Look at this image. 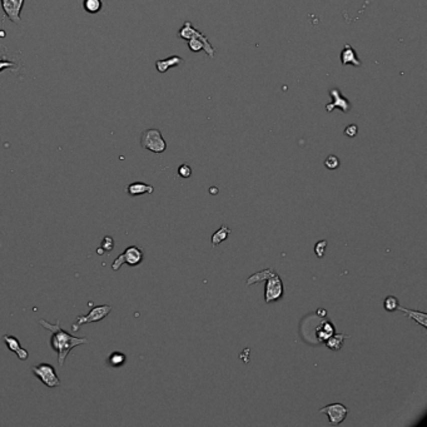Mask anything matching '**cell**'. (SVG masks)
I'll use <instances>...</instances> for the list:
<instances>
[{"mask_svg":"<svg viewBox=\"0 0 427 427\" xmlns=\"http://www.w3.org/2000/svg\"><path fill=\"white\" fill-rule=\"evenodd\" d=\"M39 323L44 327L46 329L52 332L51 338V346L54 351L58 353V363L59 366L63 367L66 363L67 356L69 352L77 346L81 344L89 343L88 338H81V337H74L67 331H64L61 327V321H57L56 324L51 323V322L46 321V319H41Z\"/></svg>","mask_w":427,"mask_h":427,"instance_id":"6da1fadb","label":"cell"},{"mask_svg":"<svg viewBox=\"0 0 427 427\" xmlns=\"http://www.w3.org/2000/svg\"><path fill=\"white\" fill-rule=\"evenodd\" d=\"M141 144L144 149L153 153H163L167 149L166 141L162 137L158 129H147L143 132L141 138Z\"/></svg>","mask_w":427,"mask_h":427,"instance_id":"7a4b0ae2","label":"cell"},{"mask_svg":"<svg viewBox=\"0 0 427 427\" xmlns=\"http://www.w3.org/2000/svg\"><path fill=\"white\" fill-rule=\"evenodd\" d=\"M143 258L144 253L139 247L129 246L123 253L119 254V256L114 259V262L112 263V269L117 272L124 263L129 264V266L132 267H136L143 262Z\"/></svg>","mask_w":427,"mask_h":427,"instance_id":"3957f363","label":"cell"},{"mask_svg":"<svg viewBox=\"0 0 427 427\" xmlns=\"http://www.w3.org/2000/svg\"><path fill=\"white\" fill-rule=\"evenodd\" d=\"M33 373L36 374L37 378L42 381V383L46 384L49 388H54V387L61 386L62 381L59 379L58 374H57L56 368L49 363H41L37 364L32 368Z\"/></svg>","mask_w":427,"mask_h":427,"instance_id":"277c9868","label":"cell"},{"mask_svg":"<svg viewBox=\"0 0 427 427\" xmlns=\"http://www.w3.org/2000/svg\"><path fill=\"white\" fill-rule=\"evenodd\" d=\"M112 312V306L109 304H102V306H96L91 309L88 314L86 316H79L77 321L73 324V331L77 332L79 327L87 323H94V322H99L102 319L106 318L109 313Z\"/></svg>","mask_w":427,"mask_h":427,"instance_id":"5b68a950","label":"cell"},{"mask_svg":"<svg viewBox=\"0 0 427 427\" xmlns=\"http://www.w3.org/2000/svg\"><path fill=\"white\" fill-rule=\"evenodd\" d=\"M284 293L283 289V282H282L281 277L274 272L272 276H269L266 279V288H264V301L266 303H271V302L278 301L282 298Z\"/></svg>","mask_w":427,"mask_h":427,"instance_id":"8992f818","label":"cell"},{"mask_svg":"<svg viewBox=\"0 0 427 427\" xmlns=\"http://www.w3.org/2000/svg\"><path fill=\"white\" fill-rule=\"evenodd\" d=\"M349 412V409L347 408L344 404L342 403H329L327 406L322 407L319 409V413H326L328 417L329 424L332 426H337V424L342 423L344 421V418L347 417V413Z\"/></svg>","mask_w":427,"mask_h":427,"instance_id":"52a82bcc","label":"cell"},{"mask_svg":"<svg viewBox=\"0 0 427 427\" xmlns=\"http://www.w3.org/2000/svg\"><path fill=\"white\" fill-rule=\"evenodd\" d=\"M0 3L4 14L9 21L16 24L21 23V12L23 9L24 0H0Z\"/></svg>","mask_w":427,"mask_h":427,"instance_id":"ba28073f","label":"cell"},{"mask_svg":"<svg viewBox=\"0 0 427 427\" xmlns=\"http://www.w3.org/2000/svg\"><path fill=\"white\" fill-rule=\"evenodd\" d=\"M334 332H336V329H334L333 323H332L331 321H328L326 317H323V318H321L319 323L317 324L314 334H316V338L318 343H324V341H326L327 338H329Z\"/></svg>","mask_w":427,"mask_h":427,"instance_id":"9c48e42d","label":"cell"},{"mask_svg":"<svg viewBox=\"0 0 427 427\" xmlns=\"http://www.w3.org/2000/svg\"><path fill=\"white\" fill-rule=\"evenodd\" d=\"M4 342H6L7 347H8L9 351L14 352V353H17V356H18L19 359H22V361H27L29 357V352L27 351L26 348H23L21 344V342H19V339L17 338L16 336H11V334H6V336L3 337Z\"/></svg>","mask_w":427,"mask_h":427,"instance_id":"30bf717a","label":"cell"},{"mask_svg":"<svg viewBox=\"0 0 427 427\" xmlns=\"http://www.w3.org/2000/svg\"><path fill=\"white\" fill-rule=\"evenodd\" d=\"M329 94H331V97L333 98V102H332V103H329V104H327V107H326L327 112H332L334 108L342 109V112H343V113H347V112L349 111L351 106H349L348 99L344 98L338 89H332L331 93Z\"/></svg>","mask_w":427,"mask_h":427,"instance_id":"8fae6325","label":"cell"},{"mask_svg":"<svg viewBox=\"0 0 427 427\" xmlns=\"http://www.w3.org/2000/svg\"><path fill=\"white\" fill-rule=\"evenodd\" d=\"M341 63L342 66H348V64H351V66L353 67H361V61H359L358 57L356 56L354 49L352 48L349 44H346V46L343 47V49H342Z\"/></svg>","mask_w":427,"mask_h":427,"instance_id":"7c38bea8","label":"cell"},{"mask_svg":"<svg viewBox=\"0 0 427 427\" xmlns=\"http://www.w3.org/2000/svg\"><path fill=\"white\" fill-rule=\"evenodd\" d=\"M127 192L131 197H138L142 194H152L154 192V188L151 184L143 183V182H134V183L129 184Z\"/></svg>","mask_w":427,"mask_h":427,"instance_id":"4fadbf2b","label":"cell"},{"mask_svg":"<svg viewBox=\"0 0 427 427\" xmlns=\"http://www.w3.org/2000/svg\"><path fill=\"white\" fill-rule=\"evenodd\" d=\"M397 309L401 311L403 314H406V317L411 318L412 321L421 324V327L427 328V313H424V312H419V311H413V309H407L404 308V307H399V306Z\"/></svg>","mask_w":427,"mask_h":427,"instance_id":"5bb4252c","label":"cell"},{"mask_svg":"<svg viewBox=\"0 0 427 427\" xmlns=\"http://www.w3.org/2000/svg\"><path fill=\"white\" fill-rule=\"evenodd\" d=\"M347 338H349V334L336 333V332H334L329 338H327L326 341H324V343H326V346L328 347L329 349H332V351H339V349L342 348V346H343L344 339Z\"/></svg>","mask_w":427,"mask_h":427,"instance_id":"9a60e30c","label":"cell"},{"mask_svg":"<svg viewBox=\"0 0 427 427\" xmlns=\"http://www.w3.org/2000/svg\"><path fill=\"white\" fill-rule=\"evenodd\" d=\"M181 64H183V59L181 57H171V58H167L164 61H157L156 68L159 73H166L169 68L178 67Z\"/></svg>","mask_w":427,"mask_h":427,"instance_id":"2e32d148","label":"cell"},{"mask_svg":"<svg viewBox=\"0 0 427 427\" xmlns=\"http://www.w3.org/2000/svg\"><path fill=\"white\" fill-rule=\"evenodd\" d=\"M231 228H228L227 226H221L218 231L214 232L212 234V247H217L222 243V242L227 241L231 234Z\"/></svg>","mask_w":427,"mask_h":427,"instance_id":"e0dca14e","label":"cell"},{"mask_svg":"<svg viewBox=\"0 0 427 427\" xmlns=\"http://www.w3.org/2000/svg\"><path fill=\"white\" fill-rule=\"evenodd\" d=\"M273 273H274V269L268 268V269H263V271L258 272V273L252 274V276L247 279V286H252V284L254 283H259V282L266 281V279L268 278L269 276H272Z\"/></svg>","mask_w":427,"mask_h":427,"instance_id":"ac0fdd59","label":"cell"},{"mask_svg":"<svg viewBox=\"0 0 427 427\" xmlns=\"http://www.w3.org/2000/svg\"><path fill=\"white\" fill-rule=\"evenodd\" d=\"M126 361H127V356L123 353V352H119V351L112 352L108 357L109 364H111L112 367H116V368L117 367L123 366V364L126 363Z\"/></svg>","mask_w":427,"mask_h":427,"instance_id":"d6986e66","label":"cell"},{"mask_svg":"<svg viewBox=\"0 0 427 427\" xmlns=\"http://www.w3.org/2000/svg\"><path fill=\"white\" fill-rule=\"evenodd\" d=\"M83 7L87 13L97 14L103 7V2L102 0H84Z\"/></svg>","mask_w":427,"mask_h":427,"instance_id":"ffe728a7","label":"cell"},{"mask_svg":"<svg viewBox=\"0 0 427 427\" xmlns=\"http://www.w3.org/2000/svg\"><path fill=\"white\" fill-rule=\"evenodd\" d=\"M399 306L398 299L394 296H387L383 301V308L387 312H394Z\"/></svg>","mask_w":427,"mask_h":427,"instance_id":"44dd1931","label":"cell"},{"mask_svg":"<svg viewBox=\"0 0 427 427\" xmlns=\"http://www.w3.org/2000/svg\"><path fill=\"white\" fill-rule=\"evenodd\" d=\"M324 167H326L327 169H329V171H334V169L338 168L339 167L338 157L333 156V154L327 157V158L324 159Z\"/></svg>","mask_w":427,"mask_h":427,"instance_id":"7402d4cb","label":"cell"},{"mask_svg":"<svg viewBox=\"0 0 427 427\" xmlns=\"http://www.w3.org/2000/svg\"><path fill=\"white\" fill-rule=\"evenodd\" d=\"M327 244H328V242H327L326 239L317 242V243L314 244V253L317 254L318 258H323L324 252H326V248H327Z\"/></svg>","mask_w":427,"mask_h":427,"instance_id":"603a6c76","label":"cell"},{"mask_svg":"<svg viewBox=\"0 0 427 427\" xmlns=\"http://www.w3.org/2000/svg\"><path fill=\"white\" fill-rule=\"evenodd\" d=\"M101 247H102V249H103V251L111 252L112 249L114 248L113 238H112V237H109V236L104 237L103 241H102V243H101Z\"/></svg>","mask_w":427,"mask_h":427,"instance_id":"cb8c5ba5","label":"cell"},{"mask_svg":"<svg viewBox=\"0 0 427 427\" xmlns=\"http://www.w3.org/2000/svg\"><path fill=\"white\" fill-rule=\"evenodd\" d=\"M178 174L182 178H189L192 176V168L188 164H182L178 168Z\"/></svg>","mask_w":427,"mask_h":427,"instance_id":"d4e9b609","label":"cell"},{"mask_svg":"<svg viewBox=\"0 0 427 427\" xmlns=\"http://www.w3.org/2000/svg\"><path fill=\"white\" fill-rule=\"evenodd\" d=\"M357 133H358V128L354 124H351V126H348L344 129V136L349 137V138H353Z\"/></svg>","mask_w":427,"mask_h":427,"instance_id":"484cf974","label":"cell"},{"mask_svg":"<svg viewBox=\"0 0 427 427\" xmlns=\"http://www.w3.org/2000/svg\"><path fill=\"white\" fill-rule=\"evenodd\" d=\"M14 64L12 63V62H7V61H0V72L4 71L6 68H13Z\"/></svg>","mask_w":427,"mask_h":427,"instance_id":"4316f807","label":"cell"},{"mask_svg":"<svg viewBox=\"0 0 427 427\" xmlns=\"http://www.w3.org/2000/svg\"><path fill=\"white\" fill-rule=\"evenodd\" d=\"M316 314H317V317H322V318H323V317L327 316V311H326V309L321 308V309H318V311L316 312Z\"/></svg>","mask_w":427,"mask_h":427,"instance_id":"83f0119b","label":"cell"},{"mask_svg":"<svg viewBox=\"0 0 427 427\" xmlns=\"http://www.w3.org/2000/svg\"><path fill=\"white\" fill-rule=\"evenodd\" d=\"M209 192H211L212 194H216V193H218V189L217 188H214V187H212L211 189H209Z\"/></svg>","mask_w":427,"mask_h":427,"instance_id":"f1b7e54d","label":"cell"}]
</instances>
